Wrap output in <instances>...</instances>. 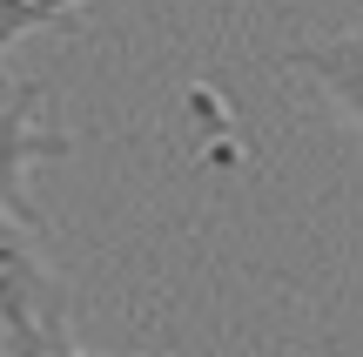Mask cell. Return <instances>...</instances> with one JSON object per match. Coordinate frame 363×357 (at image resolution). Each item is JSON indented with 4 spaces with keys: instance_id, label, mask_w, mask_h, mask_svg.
Segmentation results:
<instances>
[{
    "instance_id": "3",
    "label": "cell",
    "mask_w": 363,
    "mask_h": 357,
    "mask_svg": "<svg viewBox=\"0 0 363 357\" xmlns=\"http://www.w3.org/2000/svg\"><path fill=\"white\" fill-rule=\"evenodd\" d=\"M283 67L310 75L316 88L350 115V128L363 135V27L330 34V40H296V48H283Z\"/></svg>"
},
{
    "instance_id": "4",
    "label": "cell",
    "mask_w": 363,
    "mask_h": 357,
    "mask_svg": "<svg viewBox=\"0 0 363 357\" xmlns=\"http://www.w3.org/2000/svg\"><path fill=\"white\" fill-rule=\"evenodd\" d=\"M81 13H88V0H0V88H7V48L13 40L40 34V27L81 34Z\"/></svg>"
},
{
    "instance_id": "1",
    "label": "cell",
    "mask_w": 363,
    "mask_h": 357,
    "mask_svg": "<svg viewBox=\"0 0 363 357\" xmlns=\"http://www.w3.org/2000/svg\"><path fill=\"white\" fill-rule=\"evenodd\" d=\"M40 229L0 209V344L13 357H74L67 331V290L40 256Z\"/></svg>"
},
{
    "instance_id": "2",
    "label": "cell",
    "mask_w": 363,
    "mask_h": 357,
    "mask_svg": "<svg viewBox=\"0 0 363 357\" xmlns=\"http://www.w3.org/2000/svg\"><path fill=\"white\" fill-rule=\"evenodd\" d=\"M67 155H74V135L40 121V88L7 81V94H0V209H13L21 223H34L48 236V216L27 196V169L34 162H67Z\"/></svg>"
}]
</instances>
